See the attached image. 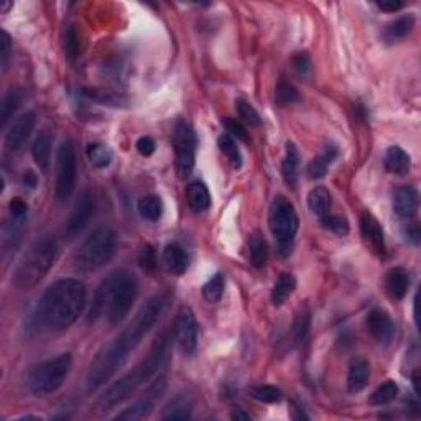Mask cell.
I'll return each instance as SVG.
<instances>
[{"instance_id":"cell-44","label":"cell","mask_w":421,"mask_h":421,"mask_svg":"<svg viewBox=\"0 0 421 421\" xmlns=\"http://www.w3.org/2000/svg\"><path fill=\"white\" fill-rule=\"evenodd\" d=\"M65 46H66V54H68L69 61H74L79 52V43H78V35H76V30L73 27H69L68 32H66Z\"/></svg>"},{"instance_id":"cell-27","label":"cell","mask_w":421,"mask_h":421,"mask_svg":"<svg viewBox=\"0 0 421 421\" xmlns=\"http://www.w3.org/2000/svg\"><path fill=\"white\" fill-rule=\"evenodd\" d=\"M331 204H332L331 193L327 191L326 188L318 186L311 189L308 195V208L316 217L323 219L324 216H327L331 210Z\"/></svg>"},{"instance_id":"cell-28","label":"cell","mask_w":421,"mask_h":421,"mask_svg":"<svg viewBox=\"0 0 421 421\" xmlns=\"http://www.w3.org/2000/svg\"><path fill=\"white\" fill-rule=\"evenodd\" d=\"M248 260L255 268H263L268 263V244L262 234L255 233L248 239Z\"/></svg>"},{"instance_id":"cell-48","label":"cell","mask_w":421,"mask_h":421,"mask_svg":"<svg viewBox=\"0 0 421 421\" xmlns=\"http://www.w3.org/2000/svg\"><path fill=\"white\" fill-rule=\"evenodd\" d=\"M377 8H380L382 12H398L400 8H403L405 3L398 2V0H384V2H377Z\"/></svg>"},{"instance_id":"cell-34","label":"cell","mask_w":421,"mask_h":421,"mask_svg":"<svg viewBox=\"0 0 421 421\" xmlns=\"http://www.w3.org/2000/svg\"><path fill=\"white\" fill-rule=\"evenodd\" d=\"M86 153L92 166L96 168H105L111 165L112 162V151L102 145V143H89Z\"/></svg>"},{"instance_id":"cell-37","label":"cell","mask_w":421,"mask_h":421,"mask_svg":"<svg viewBox=\"0 0 421 421\" xmlns=\"http://www.w3.org/2000/svg\"><path fill=\"white\" fill-rule=\"evenodd\" d=\"M298 100H300V92H298L296 87L293 84L286 83L285 79H281L275 91V102L279 105H288L298 102Z\"/></svg>"},{"instance_id":"cell-15","label":"cell","mask_w":421,"mask_h":421,"mask_svg":"<svg viewBox=\"0 0 421 421\" xmlns=\"http://www.w3.org/2000/svg\"><path fill=\"white\" fill-rule=\"evenodd\" d=\"M360 234L364 242L370 247V250L377 255L385 254V237L380 222L377 221L369 210H364L360 216Z\"/></svg>"},{"instance_id":"cell-4","label":"cell","mask_w":421,"mask_h":421,"mask_svg":"<svg viewBox=\"0 0 421 421\" xmlns=\"http://www.w3.org/2000/svg\"><path fill=\"white\" fill-rule=\"evenodd\" d=\"M168 349H170V339H168V334H163L162 338L153 344V347L150 349L149 356H147L145 359H142L130 372L124 374L119 380L114 382V384L100 395L98 405L102 408V410H109V408L120 405V403H124L125 400H129L132 395H136V391L157 376L160 367L165 364L168 357Z\"/></svg>"},{"instance_id":"cell-53","label":"cell","mask_w":421,"mask_h":421,"mask_svg":"<svg viewBox=\"0 0 421 421\" xmlns=\"http://www.w3.org/2000/svg\"><path fill=\"white\" fill-rule=\"evenodd\" d=\"M411 380H413V387H415V391L416 393H420V389H418V374H415L413 376V378H411Z\"/></svg>"},{"instance_id":"cell-6","label":"cell","mask_w":421,"mask_h":421,"mask_svg":"<svg viewBox=\"0 0 421 421\" xmlns=\"http://www.w3.org/2000/svg\"><path fill=\"white\" fill-rule=\"evenodd\" d=\"M116 250L117 234L107 226L96 227L76 250L73 263L79 272L100 270L114 259Z\"/></svg>"},{"instance_id":"cell-54","label":"cell","mask_w":421,"mask_h":421,"mask_svg":"<svg viewBox=\"0 0 421 421\" xmlns=\"http://www.w3.org/2000/svg\"><path fill=\"white\" fill-rule=\"evenodd\" d=\"M12 6H14V3H12V2H3V3H2V14H7V10H8V8H10Z\"/></svg>"},{"instance_id":"cell-35","label":"cell","mask_w":421,"mask_h":421,"mask_svg":"<svg viewBox=\"0 0 421 421\" xmlns=\"http://www.w3.org/2000/svg\"><path fill=\"white\" fill-rule=\"evenodd\" d=\"M226 290V277L222 273H217L213 279H209L203 286V296L206 301L217 303L222 298Z\"/></svg>"},{"instance_id":"cell-22","label":"cell","mask_w":421,"mask_h":421,"mask_svg":"<svg viewBox=\"0 0 421 421\" xmlns=\"http://www.w3.org/2000/svg\"><path fill=\"white\" fill-rule=\"evenodd\" d=\"M384 165H385V170L389 171V173L407 175L411 168L410 155H408L407 151L398 145L389 147L385 151Z\"/></svg>"},{"instance_id":"cell-5","label":"cell","mask_w":421,"mask_h":421,"mask_svg":"<svg viewBox=\"0 0 421 421\" xmlns=\"http://www.w3.org/2000/svg\"><path fill=\"white\" fill-rule=\"evenodd\" d=\"M58 255V241L54 235H43L25 252L17 265L12 283L19 290H32L48 275Z\"/></svg>"},{"instance_id":"cell-25","label":"cell","mask_w":421,"mask_h":421,"mask_svg":"<svg viewBox=\"0 0 421 421\" xmlns=\"http://www.w3.org/2000/svg\"><path fill=\"white\" fill-rule=\"evenodd\" d=\"M339 150L338 147L332 145V143H330V145H326V149H324L321 151V155H318L314 160H311V163L308 165V176L311 180H321L326 176L327 173V168H330V165L332 162H334V158L338 157Z\"/></svg>"},{"instance_id":"cell-29","label":"cell","mask_w":421,"mask_h":421,"mask_svg":"<svg viewBox=\"0 0 421 421\" xmlns=\"http://www.w3.org/2000/svg\"><path fill=\"white\" fill-rule=\"evenodd\" d=\"M137 209H138V214H140L145 221L157 222L162 219L163 209L165 208H163L162 197L157 195H149V196H143L138 199Z\"/></svg>"},{"instance_id":"cell-13","label":"cell","mask_w":421,"mask_h":421,"mask_svg":"<svg viewBox=\"0 0 421 421\" xmlns=\"http://www.w3.org/2000/svg\"><path fill=\"white\" fill-rule=\"evenodd\" d=\"M175 338L183 352L193 354L196 351L199 330H197L196 316L188 306H181L178 314H176Z\"/></svg>"},{"instance_id":"cell-51","label":"cell","mask_w":421,"mask_h":421,"mask_svg":"<svg viewBox=\"0 0 421 421\" xmlns=\"http://www.w3.org/2000/svg\"><path fill=\"white\" fill-rule=\"evenodd\" d=\"M290 416H292L293 420H296V421H300V420H310V416L305 413V411L301 410L300 407H296V405H292V408H290Z\"/></svg>"},{"instance_id":"cell-11","label":"cell","mask_w":421,"mask_h":421,"mask_svg":"<svg viewBox=\"0 0 421 421\" xmlns=\"http://www.w3.org/2000/svg\"><path fill=\"white\" fill-rule=\"evenodd\" d=\"M166 390V378L165 377H158L157 380L151 384L149 389L142 393V397L133 403L132 407L127 408L125 411H122L116 416L117 420H127V421H136L142 420L145 416H149L157 403L160 402V398L163 397Z\"/></svg>"},{"instance_id":"cell-50","label":"cell","mask_w":421,"mask_h":421,"mask_svg":"<svg viewBox=\"0 0 421 421\" xmlns=\"http://www.w3.org/2000/svg\"><path fill=\"white\" fill-rule=\"evenodd\" d=\"M23 184L25 186H28V188H36V184H38V176L35 175V171H32V170H27L23 173Z\"/></svg>"},{"instance_id":"cell-17","label":"cell","mask_w":421,"mask_h":421,"mask_svg":"<svg viewBox=\"0 0 421 421\" xmlns=\"http://www.w3.org/2000/svg\"><path fill=\"white\" fill-rule=\"evenodd\" d=\"M420 193L415 186H398L393 191V210L398 217L413 219L418 214Z\"/></svg>"},{"instance_id":"cell-41","label":"cell","mask_w":421,"mask_h":421,"mask_svg":"<svg viewBox=\"0 0 421 421\" xmlns=\"http://www.w3.org/2000/svg\"><path fill=\"white\" fill-rule=\"evenodd\" d=\"M222 125H224L227 132H229L227 136H230L233 138H237V140H242V142L248 143V132H247L246 125H244L241 120L226 117V119L222 120Z\"/></svg>"},{"instance_id":"cell-40","label":"cell","mask_w":421,"mask_h":421,"mask_svg":"<svg viewBox=\"0 0 421 421\" xmlns=\"http://www.w3.org/2000/svg\"><path fill=\"white\" fill-rule=\"evenodd\" d=\"M252 397L263 403H277L281 400V391L273 385H257L252 389Z\"/></svg>"},{"instance_id":"cell-23","label":"cell","mask_w":421,"mask_h":421,"mask_svg":"<svg viewBox=\"0 0 421 421\" xmlns=\"http://www.w3.org/2000/svg\"><path fill=\"white\" fill-rule=\"evenodd\" d=\"M188 206L195 213H204L210 208V193L208 186L201 181H193L186 188Z\"/></svg>"},{"instance_id":"cell-1","label":"cell","mask_w":421,"mask_h":421,"mask_svg":"<svg viewBox=\"0 0 421 421\" xmlns=\"http://www.w3.org/2000/svg\"><path fill=\"white\" fill-rule=\"evenodd\" d=\"M165 300L163 296H151L145 305L138 310V313L133 318V321L120 332L117 338H114L111 343L98 352V356L92 360L89 372H87L86 387L89 391H98L100 387L107 384L111 378L116 376V372L122 365L127 362L142 339L149 334L151 327L155 326L157 319L163 311Z\"/></svg>"},{"instance_id":"cell-42","label":"cell","mask_w":421,"mask_h":421,"mask_svg":"<svg viewBox=\"0 0 421 421\" xmlns=\"http://www.w3.org/2000/svg\"><path fill=\"white\" fill-rule=\"evenodd\" d=\"M308 330H310V314L308 313L298 314L296 321H294V324H293L294 341H296V343H301V341H305L306 334H308Z\"/></svg>"},{"instance_id":"cell-47","label":"cell","mask_w":421,"mask_h":421,"mask_svg":"<svg viewBox=\"0 0 421 421\" xmlns=\"http://www.w3.org/2000/svg\"><path fill=\"white\" fill-rule=\"evenodd\" d=\"M155 149H157V145L151 137H140L137 140V150L143 157H151L155 153Z\"/></svg>"},{"instance_id":"cell-49","label":"cell","mask_w":421,"mask_h":421,"mask_svg":"<svg viewBox=\"0 0 421 421\" xmlns=\"http://www.w3.org/2000/svg\"><path fill=\"white\" fill-rule=\"evenodd\" d=\"M293 65H294V68H296V71L298 73H306V71L310 69V60H308V56H306V54H296V56H294V60H293Z\"/></svg>"},{"instance_id":"cell-33","label":"cell","mask_w":421,"mask_h":421,"mask_svg":"<svg viewBox=\"0 0 421 421\" xmlns=\"http://www.w3.org/2000/svg\"><path fill=\"white\" fill-rule=\"evenodd\" d=\"M398 395V385L393 380H387L385 384H382L376 391H372V395L369 397L370 405H387L391 400L397 398Z\"/></svg>"},{"instance_id":"cell-19","label":"cell","mask_w":421,"mask_h":421,"mask_svg":"<svg viewBox=\"0 0 421 421\" xmlns=\"http://www.w3.org/2000/svg\"><path fill=\"white\" fill-rule=\"evenodd\" d=\"M370 378V364L364 357H357L351 362L347 372V389L351 393H359L367 387Z\"/></svg>"},{"instance_id":"cell-24","label":"cell","mask_w":421,"mask_h":421,"mask_svg":"<svg viewBox=\"0 0 421 421\" xmlns=\"http://www.w3.org/2000/svg\"><path fill=\"white\" fill-rule=\"evenodd\" d=\"M298 165H300V153H298L296 145L293 142H286L285 158L281 163V175H283L285 183L290 188H294L298 183Z\"/></svg>"},{"instance_id":"cell-38","label":"cell","mask_w":421,"mask_h":421,"mask_svg":"<svg viewBox=\"0 0 421 421\" xmlns=\"http://www.w3.org/2000/svg\"><path fill=\"white\" fill-rule=\"evenodd\" d=\"M20 99H22V94L19 91H12L3 98L2 105H0V111H2V125L6 127L7 122L14 117V114L20 105Z\"/></svg>"},{"instance_id":"cell-7","label":"cell","mask_w":421,"mask_h":421,"mask_svg":"<svg viewBox=\"0 0 421 421\" xmlns=\"http://www.w3.org/2000/svg\"><path fill=\"white\" fill-rule=\"evenodd\" d=\"M71 369H73V357L71 354H60V356L48 359L36 367L32 369L28 376V389L36 397H46L52 395L68 378Z\"/></svg>"},{"instance_id":"cell-3","label":"cell","mask_w":421,"mask_h":421,"mask_svg":"<svg viewBox=\"0 0 421 421\" xmlns=\"http://www.w3.org/2000/svg\"><path fill=\"white\" fill-rule=\"evenodd\" d=\"M138 296V280L132 272L120 268L112 272L96 292L94 310L91 314L104 316L111 326L119 324L127 318L133 303Z\"/></svg>"},{"instance_id":"cell-14","label":"cell","mask_w":421,"mask_h":421,"mask_svg":"<svg viewBox=\"0 0 421 421\" xmlns=\"http://www.w3.org/2000/svg\"><path fill=\"white\" fill-rule=\"evenodd\" d=\"M35 125H36L35 112L28 111V112H23L22 116L17 117V119L12 122L10 127H8L7 133H6V140H3L7 153H10V155L19 153V151L25 147V143H27L28 138H30Z\"/></svg>"},{"instance_id":"cell-9","label":"cell","mask_w":421,"mask_h":421,"mask_svg":"<svg viewBox=\"0 0 421 421\" xmlns=\"http://www.w3.org/2000/svg\"><path fill=\"white\" fill-rule=\"evenodd\" d=\"M54 197L58 203H66L73 196L78 178L76 166V151L71 142H63L56 151V166H54Z\"/></svg>"},{"instance_id":"cell-46","label":"cell","mask_w":421,"mask_h":421,"mask_svg":"<svg viewBox=\"0 0 421 421\" xmlns=\"http://www.w3.org/2000/svg\"><path fill=\"white\" fill-rule=\"evenodd\" d=\"M8 58H10V36L7 32H2V35H0V60H2L3 69H7Z\"/></svg>"},{"instance_id":"cell-26","label":"cell","mask_w":421,"mask_h":421,"mask_svg":"<svg viewBox=\"0 0 421 421\" xmlns=\"http://www.w3.org/2000/svg\"><path fill=\"white\" fill-rule=\"evenodd\" d=\"M415 27V19L411 15L400 17L395 22L389 23L384 30V40L387 43H397V41L405 40L407 35H410V32Z\"/></svg>"},{"instance_id":"cell-30","label":"cell","mask_w":421,"mask_h":421,"mask_svg":"<svg viewBox=\"0 0 421 421\" xmlns=\"http://www.w3.org/2000/svg\"><path fill=\"white\" fill-rule=\"evenodd\" d=\"M294 288H296V279L292 273H281L279 280L275 281L272 290V303L275 306H281L283 303L292 296Z\"/></svg>"},{"instance_id":"cell-16","label":"cell","mask_w":421,"mask_h":421,"mask_svg":"<svg viewBox=\"0 0 421 421\" xmlns=\"http://www.w3.org/2000/svg\"><path fill=\"white\" fill-rule=\"evenodd\" d=\"M367 327L372 338L380 344H390L395 338V323L384 310H372L367 318Z\"/></svg>"},{"instance_id":"cell-45","label":"cell","mask_w":421,"mask_h":421,"mask_svg":"<svg viewBox=\"0 0 421 421\" xmlns=\"http://www.w3.org/2000/svg\"><path fill=\"white\" fill-rule=\"evenodd\" d=\"M8 210H10L12 219H20V221H25V217H27V214H28V206L25 201L15 197V199H12L10 204H8Z\"/></svg>"},{"instance_id":"cell-39","label":"cell","mask_w":421,"mask_h":421,"mask_svg":"<svg viewBox=\"0 0 421 421\" xmlns=\"http://www.w3.org/2000/svg\"><path fill=\"white\" fill-rule=\"evenodd\" d=\"M324 229L331 230L332 234L339 235V237H344V235L349 234V222L346 217L343 216H332V214H327L323 219H319Z\"/></svg>"},{"instance_id":"cell-18","label":"cell","mask_w":421,"mask_h":421,"mask_svg":"<svg viewBox=\"0 0 421 421\" xmlns=\"http://www.w3.org/2000/svg\"><path fill=\"white\" fill-rule=\"evenodd\" d=\"M52 145H53V136L48 129L40 130V133L35 137V142L32 145V155L35 160L36 166L41 171H48L50 165H52Z\"/></svg>"},{"instance_id":"cell-2","label":"cell","mask_w":421,"mask_h":421,"mask_svg":"<svg viewBox=\"0 0 421 421\" xmlns=\"http://www.w3.org/2000/svg\"><path fill=\"white\" fill-rule=\"evenodd\" d=\"M87 290L76 279L58 280L41 294L35 310V321L40 327L52 332L69 330L83 314Z\"/></svg>"},{"instance_id":"cell-20","label":"cell","mask_w":421,"mask_h":421,"mask_svg":"<svg viewBox=\"0 0 421 421\" xmlns=\"http://www.w3.org/2000/svg\"><path fill=\"white\" fill-rule=\"evenodd\" d=\"M410 288V273L405 268L395 267L385 273V290L393 300H403Z\"/></svg>"},{"instance_id":"cell-12","label":"cell","mask_w":421,"mask_h":421,"mask_svg":"<svg viewBox=\"0 0 421 421\" xmlns=\"http://www.w3.org/2000/svg\"><path fill=\"white\" fill-rule=\"evenodd\" d=\"M96 208H98V203H96L94 193L87 189V191H84L81 197L78 199V203H76L68 222H66L65 233L69 239L78 237V235L86 229L87 224L91 222V219L94 217Z\"/></svg>"},{"instance_id":"cell-43","label":"cell","mask_w":421,"mask_h":421,"mask_svg":"<svg viewBox=\"0 0 421 421\" xmlns=\"http://www.w3.org/2000/svg\"><path fill=\"white\" fill-rule=\"evenodd\" d=\"M138 262H140V267L145 272L157 270L158 260H157V254H155V248L151 246H147L145 248H143L142 254H140V259H138Z\"/></svg>"},{"instance_id":"cell-21","label":"cell","mask_w":421,"mask_h":421,"mask_svg":"<svg viewBox=\"0 0 421 421\" xmlns=\"http://www.w3.org/2000/svg\"><path fill=\"white\" fill-rule=\"evenodd\" d=\"M162 262L163 267H165L168 272L175 273V275H181V273L186 272L189 257L186 250L178 246V244H170V246H166L165 250H163Z\"/></svg>"},{"instance_id":"cell-52","label":"cell","mask_w":421,"mask_h":421,"mask_svg":"<svg viewBox=\"0 0 421 421\" xmlns=\"http://www.w3.org/2000/svg\"><path fill=\"white\" fill-rule=\"evenodd\" d=\"M234 420H248V415L242 413V411H235V413L233 415Z\"/></svg>"},{"instance_id":"cell-36","label":"cell","mask_w":421,"mask_h":421,"mask_svg":"<svg viewBox=\"0 0 421 421\" xmlns=\"http://www.w3.org/2000/svg\"><path fill=\"white\" fill-rule=\"evenodd\" d=\"M235 111H237L239 120L242 124L248 125V127H259L262 124L260 119V114L255 111V107L250 102H247L246 99H237L235 100Z\"/></svg>"},{"instance_id":"cell-10","label":"cell","mask_w":421,"mask_h":421,"mask_svg":"<svg viewBox=\"0 0 421 421\" xmlns=\"http://www.w3.org/2000/svg\"><path fill=\"white\" fill-rule=\"evenodd\" d=\"M175 166L181 180H186L195 170L197 138L186 122H178L173 136Z\"/></svg>"},{"instance_id":"cell-32","label":"cell","mask_w":421,"mask_h":421,"mask_svg":"<svg viewBox=\"0 0 421 421\" xmlns=\"http://www.w3.org/2000/svg\"><path fill=\"white\" fill-rule=\"evenodd\" d=\"M217 145H219V150H221L222 153L226 155V158L229 160L233 168L239 170V168L242 166V155H241V150H239L237 142H235L233 137L227 136V133H226V136L219 137Z\"/></svg>"},{"instance_id":"cell-31","label":"cell","mask_w":421,"mask_h":421,"mask_svg":"<svg viewBox=\"0 0 421 421\" xmlns=\"http://www.w3.org/2000/svg\"><path fill=\"white\" fill-rule=\"evenodd\" d=\"M191 416V403L186 397H176L163 410L162 420H188Z\"/></svg>"},{"instance_id":"cell-8","label":"cell","mask_w":421,"mask_h":421,"mask_svg":"<svg viewBox=\"0 0 421 421\" xmlns=\"http://www.w3.org/2000/svg\"><path fill=\"white\" fill-rule=\"evenodd\" d=\"M268 227L275 241L279 242L280 254L283 257L292 254V246L298 227H300V219H298L294 206L285 196H277L272 201L270 210H268Z\"/></svg>"}]
</instances>
